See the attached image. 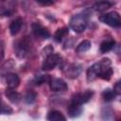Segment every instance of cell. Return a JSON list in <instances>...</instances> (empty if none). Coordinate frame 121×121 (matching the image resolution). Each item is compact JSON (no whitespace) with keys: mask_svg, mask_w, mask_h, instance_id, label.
<instances>
[{"mask_svg":"<svg viewBox=\"0 0 121 121\" xmlns=\"http://www.w3.org/2000/svg\"><path fill=\"white\" fill-rule=\"evenodd\" d=\"M16 10V0H4L0 6V16H11Z\"/></svg>","mask_w":121,"mask_h":121,"instance_id":"obj_6","label":"cell"},{"mask_svg":"<svg viewBox=\"0 0 121 121\" xmlns=\"http://www.w3.org/2000/svg\"><path fill=\"white\" fill-rule=\"evenodd\" d=\"M51 79V77L50 75H39V76H36L32 82L35 84V85H42L43 83H46V82H49V80Z\"/></svg>","mask_w":121,"mask_h":121,"instance_id":"obj_21","label":"cell"},{"mask_svg":"<svg viewBox=\"0 0 121 121\" xmlns=\"http://www.w3.org/2000/svg\"><path fill=\"white\" fill-rule=\"evenodd\" d=\"M46 118L50 121H60V120H66V117L59 111L53 110L50 111L46 116Z\"/></svg>","mask_w":121,"mask_h":121,"instance_id":"obj_17","label":"cell"},{"mask_svg":"<svg viewBox=\"0 0 121 121\" xmlns=\"http://www.w3.org/2000/svg\"><path fill=\"white\" fill-rule=\"evenodd\" d=\"M82 71V66L81 64H78V63H71L69 64L65 70H64V73L66 75L67 78H76L79 76V74L81 73Z\"/></svg>","mask_w":121,"mask_h":121,"instance_id":"obj_10","label":"cell"},{"mask_svg":"<svg viewBox=\"0 0 121 121\" xmlns=\"http://www.w3.org/2000/svg\"><path fill=\"white\" fill-rule=\"evenodd\" d=\"M53 52H54V48H53V46H52V45H50V44H48V45H46V46L43 49L42 54H43V56L45 58V57H47V56L51 55Z\"/></svg>","mask_w":121,"mask_h":121,"instance_id":"obj_25","label":"cell"},{"mask_svg":"<svg viewBox=\"0 0 121 121\" xmlns=\"http://www.w3.org/2000/svg\"><path fill=\"white\" fill-rule=\"evenodd\" d=\"M12 112V109L6 105L1 99H0V114H10Z\"/></svg>","mask_w":121,"mask_h":121,"instance_id":"obj_24","label":"cell"},{"mask_svg":"<svg viewBox=\"0 0 121 121\" xmlns=\"http://www.w3.org/2000/svg\"><path fill=\"white\" fill-rule=\"evenodd\" d=\"M114 46H115V41H114L113 39L108 38V39L104 40V41L100 43L99 50H100L101 53H107V52L111 51Z\"/></svg>","mask_w":121,"mask_h":121,"instance_id":"obj_13","label":"cell"},{"mask_svg":"<svg viewBox=\"0 0 121 121\" xmlns=\"http://www.w3.org/2000/svg\"><path fill=\"white\" fill-rule=\"evenodd\" d=\"M23 26V20L21 18H16L15 20H13L11 22V24L9 25V32L12 36H15L19 33V31L21 30Z\"/></svg>","mask_w":121,"mask_h":121,"instance_id":"obj_14","label":"cell"},{"mask_svg":"<svg viewBox=\"0 0 121 121\" xmlns=\"http://www.w3.org/2000/svg\"><path fill=\"white\" fill-rule=\"evenodd\" d=\"M112 74H113V70H112V68L111 66H109V67H106L105 69H103L100 72L98 78H102L104 80H110L112 76Z\"/></svg>","mask_w":121,"mask_h":121,"instance_id":"obj_22","label":"cell"},{"mask_svg":"<svg viewBox=\"0 0 121 121\" xmlns=\"http://www.w3.org/2000/svg\"><path fill=\"white\" fill-rule=\"evenodd\" d=\"M111 63H112L111 60L108 58H105V59H102L101 60H99L98 62H95L92 66H90L87 70V80L93 81L95 78H97L100 72L103 69H105L106 67L111 66Z\"/></svg>","mask_w":121,"mask_h":121,"instance_id":"obj_3","label":"cell"},{"mask_svg":"<svg viewBox=\"0 0 121 121\" xmlns=\"http://www.w3.org/2000/svg\"><path fill=\"white\" fill-rule=\"evenodd\" d=\"M36 98H37V94L34 91H28L26 94L24 99L26 104H33L36 101Z\"/></svg>","mask_w":121,"mask_h":121,"instance_id":"obj_23","label":"cell"},{"mask_svg":"<svg viewBox=\"0 0 121 121\" xmlns=\"http://www.w3.org/2000/svg\"><path fill=\"white\" fill-rule=\"evenodd\" d=\"M14 52L16 56L20 59L26 58L32 50V42L28 37L21 38L20 40L14 43Z\"/></svg>","mask_w":121,"mask_h":121,"instance_id":"obj_1","label":"cell"},{"mask_svg":"<svg viewBox=\"0 0 121 121\" xmlns=\"http://www.w3.org/2000/svg\"><path fill=\"white\" fill-rule=\"evenodd\" d=\"M91 45H92V43L89 40H84V41H82L81 43H79L78 44V46L76 48V52L78 53V54L79 53H84V52L88 51L91 48Z\"/></svg>","mask_w":121,"mask_h":121,"instance_id":"obj_19","label":"cell"},{"mask_svg":"<svg viewBox=\"0 0 121 121\" xmlns=\"http://www.w3.org/2000/svg\"><path fill=\"white\" fill-rule=\"evenodd\" d=\"M99 20L112 26V27H119L121 26V20H120V15L116 11H111L105 14H102L99 16Z\"/></svg>","mask_w":121,"mask_h":121,"instance_id":"obj_4","label":"cell"},{"mask_svg":"<svg viewBox=\"0 0 121 121\" xmlns=\"http://www.w3.org/2000/svg\"><path fill=\"white\" fill-rule=\"evenodd\" d=\"M61 62V57L59 54H54L52 53L51 55L45 57L43 64H42V68L43 71H50L52 69H54L57 65H59Z\"/></svg>","mask_w":121,"mask_h":121,"instance_id":"obj_5","label":"cell"},{"mask_svg":"<svg viewBox=\"0 0 121 121\" xmlns=\"http://www.w3.org/2000/svg\"><path fill=\"white\" fill-rule=\"evenodd\" d=\"M82 112V106L80 104H78L74 101L69 102L68 107H67V113L70 117L75 118V117H78Z\"/></svg>","mask_w":121,"mask_h":121,"instance_id":"obj_11","label":"cell"},{"mask_svg":"<svg viewBox=\"0 0 121 121\" xmlns=\"http://www.w3.org/2000/svg\"><path fill=\"white\" fill-rule=\"evenodd\" d=\"M68 27H65V26H63V27H61V28H59L56 32H55V34H54V40L56 41V42H60V41H62L63 40V38H65V36H67L68 35Z\"/></svg>","mask_w":121,"mask_h":121,"instance_id":"obj_18","label":"cell"},{"mask_svg":"<svg viewBox=\"0 0 121 121\" xmlns=\"http://www.w3.org/2000/svg\"><path fill=\"white\" fill-rule=\"evenodd\" d=\"M6 84L8 88L15 89L20 84V78L15 73H8L6 75Z\"/></svg>","mask_w":121,"mask_h":121,"instance_id":"obj_12","label":"cell"},{"mask_svg":"<svg viewBox=\"0 0 121 121\" xmlns=\"http://www.w3.org/2000/svg\"><path fill=\"white\" fill-rule=\"evenodd\" d=\"M116 93L113 91V89H110V88H107L105 89L103 92H102V97L105 101L107 102H110V101H112L115 96H116Z\"/></svg>","mask_w":121,"mask_h":121,"instance_id":"obj_20","label":"cell"},{"mask_svg":"<svg viewBox=\"0 0 121 121\" xmlns=\"http://www.w3.org/2000/svg\"><path fill=\"white\" fill-rule=\"evenodd\" d=\"M49 87L52 92H64L67 90V83L62 78H52L49 80Z\"/></svg>","mask_w":121,"mask_h":121,"instance_id":"obj_9","label":"cell"},{"mask_svg":"<svg viewBox=\"0 0 121 121\" xmlns=\"http://www.w3.org/2000/svg\"><path fill=\"white\" fill-rule=\"evenodd\" d=\"M70 27L77 33L83 32L88 25V14L86 12L77 13L70 19Z\"/></svg>","mask_w":121,"mask_h":121,"instance_id":"obj_2","label":"cell"},{"mask_svg":"<svg viewBox=\"0 0 121 121\" xmlns=\"http://www.w3.org/2000/svg\"><path fill=\"white\" fill-rule=\"evenodd\" d=\"M4 59V43L0 42V61Z\"/></svg>","mask_w":121,"mask_h":121,"instance_id":"obj_28","label":"cell"},{"mask_svg":"<svg viewBox=\"0 0 121 121\" xmlns=\"http://www.w3.org/2000/svg\"><path fill=\"white\" fill-rule=\"evenodd\" d=\"M5 95L9 98V100L11 101L12 103H18L22 98L21 95L18 92L14 91V89H11V88H8L5 92Z\"/></svg>","mask_w":121,"mask_h":121,"instance_id":"obj_15","label":"cell"},{"mask_svg":"<svg viewBox=\"0 0 121 121\" xmlns=\"http://www.w3.org/2000/svg\"><path fill=\"white\" fill-rule=\"evenodd\" d=\"M41 6H51L55 3V0H35Z\"/></svg>","mask_w":121,"mask_h":121,"instance_id":"obj_26","label":"cell"},{"mask_svg":"<svg viewBox=\"0 0 121 121\" xmlns=\"http://www.w3.org/2000/svg\"><path fill=\"white\" fill-rule=\"evenodd\" d=\"M31 26H32V32L35 37L42 40H45L50 37L49 30L40 23H33Z\"/></svg>","mask_w":121,"mask_h":121,"instance_id":"obj_7","label":"cell"},{"mask_svg":"<svg viewBox=\"0 0 121 121\" xmlns=\"http://www.w3.org/2000/svg\"><path fill=\"white\" fill-rule=\"evenodd\" d=\"M0 1H1V2H3V1H4V0H0Z\"/></svg>","mask_w":121,"mask_h":121,"instance_id":"obj_29","label":"cell"},{"mask_svg":"<svg viewBox=\"0 0 121 121\" xmlns=\"http://www.w3.org/2000/svg\"><path fill=\"white\" fill-rule=\"evenodd\" d=\"M94 95V92L92 90H86L82 93H77L75 95H73V96L71 97V101H74L78 104H85L87 103Z\"/></svg>","mask_w":121,"mask_h":121,"instance_id":"obj_8","label":"cell"},{"mask_svg":"<svg viewBox=\"0 0 121 121\" xmlns=\"http://www.w3.org/2000/svg\"><path fill=\"white\" fill-rule=\"evenodd\" d=\"M112 2H110L108 0H104V1H99V2L95 3L93 8L95 11L102 12V11H105V10L109 9L110 8H112Z\"/></svg>","mask_w":121,"mask_h":121,"instance_id":"obj_16","label":"cell"},{"mask_svg":"<svg viewBox=\"0 0 121 121\" xmlns=\"http://www.w3.org/2000/svg\"><path fill=\"white\" fill-rule=\"evenodd\" d=\"M113 91L116 93V95H120L121 93V86H120V81H117L113 87Z\"/></svg>","mask_w":121,"mask_h":121,"instance_id":"obj_27","label":"cell"}]
</instances>
